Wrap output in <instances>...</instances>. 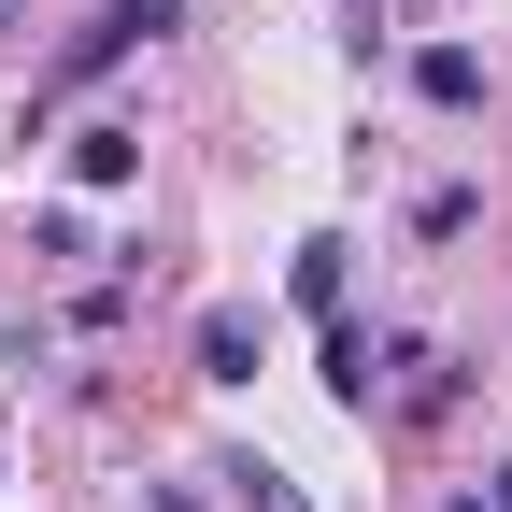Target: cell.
Segmentation results:
<instances>
[{"mask_svg":"<svg viewBox=\"0 0 512 512\" xmlns=\"http://www.w3.org/2000/svg\"><path fill=\"white\" fill-rule=\"evenodd\" d=\"M384 356H399V342H370L356 313H328V399L342 413H384Z\"/></svg>","mask_w":512,"mask_h":512,"instance_id":"cell-2","label":"cell"},{"mask_svg":"<svg viewBox=\"0 0 512 512\" xmlns=\"http://www.w3.org/2000/svg\"><path fill=\"white\" fill-rule=\"evenodd\" d=\"M72 171H86V185H128V171H143V128H128V114L72 128Z\"/></svg>","mask_w":512,"mask_h":512,"instance_id":"cell-5","label":"cell"},{"mask_svg":"<svg viewBox=\"0 0 512 512\" xmlns=\"http://www.w3.org/2000/svg\"><path fill=\"white\" fill-rule=\"evenodd\" d=\"M484 512H512V470H498V498H484Z\"/></svg>","mask_w":512,"mask_h":512,"instance_id":"cell-8","label":"cell"},{"mask_svg":"<svg viewBox=\"0 0 512 512\" xmlns=\"http://www.w3.org/2000/svg\"><path fill=\"white\" fill-rule=\"evenodd\" d=\"M228 484H242V512H313V498H299L271 456H228Z\"/></svg>","mask_w":512,"mask_h":512,"instance_id":"cell-7","label":"cell"},{"mask_svg":"<svg viewBox=\"0 0 512 512\" xmlns=\"http://www.w3.org/2000/svg\"><path fill=\"white\" fill-rule=\"evenodd\" d=\"M157 29H185V0H100V15L57 43V86H100L114 57H128V43H157Z\"/></svg>","mask_w":512,"mask_h":512,"instance_id":"cell-1","label":"cell"},{"mask_svg":"<svg viewBox=\"0 0 512 512\" xmlns=\"http://www.w3.org/2000/svg\"><path fill=\"white\" fill-rule=\"evenodd\" d=\"M200 384H256V313H242V299L200 313Z\"/></svg>","mask_w":512,"mask_h":512,"instance_id":"cell-3","label":"cell"},{"mask_svg":"<svg viewBox=\"0 0 512 512\" xmlns=\"http://www.w3.org/2000/svg\"><path fill=\"white\" fill-rule=\"evenodd\" d=\"M413 86H427L441 114H470V100H484V57H470V43H427V57H413Z\"/></svg>","mask_w":512,"mask_h":512,"instance_id":"cell-6","label":"cell"},{"mask_svg":"<svg viewBox=\"0 0 512 512\" xmlns=\"http://www.w3.org/2000/svg\"><path fill=\"white\" fill-rule=\"evenodd\" d=\"M342 256H356L342 228H313V242H299V271H285V285H299V313H313V328H328V313H342Z\"/></svg>","mask_w":512,"mask_h":512,"instance_id":"cell-4","label":"cell"}]
</instances>
